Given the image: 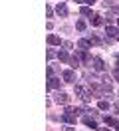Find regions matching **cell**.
I'll return each mask as SVG.
<instances>
[{
	"label": "cell",
	"instance_id": "cell-1",
	"mask_svg": "<svg viewBox=\"0 0 119 131\" xmlns=\"http://www.w3.org/2000/svg\"><path fill=\"white\" fill-rule=\"evenodd\" d=\"M75 93H78L83 101H89V99H91V90H85V88H81V85H75Z\"/></svg>",
	"mask_w": 119,
	"mask_h": 131
},
{
	"label": "cell",
	"instance_id": "cell-2",
	"mask_svg": "<svg viewBox=\"0 0 119 131\" xmlns=\"http://www.w3.org/2000/svg\"><path fill=\"white\" fill-rule=\"evenodd\" d=\"M56 101H58V103H63V105H68L70 95H68V93H63V91H60V93H58V97H56Z\"/></svg>",
	"mask_w": 119,
	"mask_h": 131
},
{
	"label": "cell",
	"instance_id": "cell-3",
	"mask_svg": "<svg viewBox=\"0 0 119 131\" xmlns=\"http://www.w3.org/2000/svg\"><path fill=\"white\" fill-rule=\"evenodd\" d=\"M56 12H58L62 18H63V16H68V6H66L63 2H60V4H58V8H56Z\"/></svg>",
	"mask_w": 119,
	"mask_h": 131
},
{
	"label": "cell",
	"instance_id": "cell-4",
	"mask_svg": "<svg viewBox=\"0 0 119 131\" xmlns=\"http://www.w3.org/2000/svg\"><path fill=\"white\" fill-rule=\"evenodd\" d=\"M93 68L97 70V72H103V70H105V64H103L101 58H95V60H93Z\"/></svg>",
	"mask_w": 119,
	"mask_h": 131
},
{
	"label": "cell",
	"instance_id": "cell-5",
	"mask_svg": "<svg viewBox=\"0 0 119 131\" xmlns=\"http://www.w3.org/2000/svg\"><path fill=\"white\" fill-rule=\"evenodd\" d=\"M105 34H107V38H113V36H119V30L115 26H107V28H105Z\"/></svg>",
	"mask_w": 119,
	"mask_h": 131
},
{
	"label": "cell",
	"instance_id": "cell-6",
	"mask_svg": "<svg viewBox=\"0 0 119 131\" xmlns=\"http://www.w3.org/2000/svg\"><path fill=\"white\" fill-rule=\"evenodd\" d=\"M62 82L58 80V78H50V82H48V90H54V88H60Z\"/></svg>",
	"mask_w": 119,
	"mask_h": 131
},
{
	"label": "cell",
	"instance_id": "cell-7",
	"mask_svg": "<svg viewBox=\"0 0 119 131\" xmlns=\"http://www.w3.org/2000/svg\"><path fill=\"white\" fill-rule=\"evenodd\" d=\"M63 80H66V82H73V80H75L73 70H66V72H63Z\"/></svg>",
	"mask_w": 119,
	"mask_h": 131
},
{
	"label": "cell",
	"instance_id": "cell-8",
	"mask_svg": "<svg viewBox=\"0 0 119 131\" xmlns=\"http://www.w3.org/2000/svg\"><path fill=\"white\" fill-rule=\"evenodd\" d=\"M83 123H85L87 127H91V129H97V123H95L93 117H83Z\"/></svg>",
	"mask_w": 119,
	"mask_h": 131
},
{
	"label": "cell",
	"instance_id": "cell-9",
	"mask_svg": "<svg viewBox=\"0 0 119 131\" xmlns=\"http://www.w3.org/2000/svg\"><path fill=\"white\" fill-rule=\"evenodd\" d=\"M62 119H63L66 123H75V115H73V113H63Z\"/></svg>",
	"mask_w": 119,
	"mask_h": 131
},
{
	"label": "cell",
	"instance_id": "cell-10",
	"mask_svg": "<svg viewBox=\"0 0 119 131\" xmlns=\"http://www.w3.org/2000/svg\"><path fill=\"white\" fill-rule=\"evenodd\" d=\"M91 24H93V26H101L103 24V18L99 16V14H95V16H91Z\"/></svg>",
	"mask_w": 119,
	"mask_h": 131
},
{
	"label": "cell",
	"instance_id": "cell-11",
	"mask_svg": "<svg viewBox=\"0 0 119 131\" xmlns=\"http://www.w3.org/2000/svg\"><path fill=\"white\" fill-rule=\"evenodd\" d=\"M89 46H91V42H89V40H79L78 42V48L79 50H87Z\"/></svg>",
	"mask_w": 119,
	"mask_h": 131
},
{
	"label": "cell",
	"instance_id": "cell-12",
	"mask_svg": "<svg viewBox=\"0 0 119 131\" xmlns=\"http://www.w3.org/2000/svg\"><path fill=\"white\" fill-rule=\"evenodd\" d=\"M105 123L111 125V127H119V121L115 119V117H105Z\"/></svg>",
	"mask_w": 119,
	"mask_h": 131
},
{
	"label": "cell",
	"instance_id": "cell-13",
	"mask_svg": "<svg viewBox=\"0 0 119 131\" xmlns=\"http://www.w3.org/2000/svg\"><path fill=\"white\" fill-rule=\"evenodd\" d=\"M48 44L56 46V44H60V38H58V36H54V34H50V36H48Z\"/></svg>",
	"mask_w": 119,
	"mask_h": 131
},
{
	"label": "cell",
	"instance_id": "cell-14",
	"mask_svg": "<svg viewBox=\"0 0 119 131\" xmlns=\"http://www.w3.org/2000/svg\"><path fill=\"white\" fill-rule=\"evenodd\" d=\"M97 107H99L101 111H105V109H109V101H105V99H99V103H97Z\"/></svg>",
	"mask_w": 119,
	"mask_h": 131
},
{
	"label": "cell",
	"instance_id": "cell-15",
	"mask_svg": "<svg viewBox=\"0 0 119 131\" xmlns=\"http://www.w3.org/2000/svg\"><path fill=\"white\" fill-rule=\"evenodd\" d=\"M85 22H83V20H78V22H75V28H78V30H79V32H83V30H85Z\"/></svg>",
	"mask_w": 119,
	"mask_h": 131
},
{
	"label": "cell",
	"instance_id": "cell-16",
	"mask_svg": "<svg viewBox=\"0 0 119 131\" xmlns=\"http://www.w3.org/2000/svg\"><path fill=\"white\" fill-rule=\"evenodd\" d=\"M79 12H81L83 16H91V8H89V6H81V10H79Z\"/></svg>",
	"mask_w": 119,
	"mask_h": 131
},
{
	"label": "cell",
	"instance_id": "cell-17",
	"mask_svg": "<svg viewBox=\"0 0 119 131\" xmlns=\"http://www.w3.org/2000/svg\"><path fill=\"white\" fill-rule=\"evenodd\" d=\"M58 58H60L62 62H68V52H60V54H58Z\"/></svg>",
	"mask_w": 119,
	"mask_h": 131
},
{
	"label": "cell",
	"instance_id": "cell-18",
	"mask_svg": "<svg viewBox=\"0 0 119 131\" xmlns=\"http://www.w3.org/2000/svg\"><path fill=\"white\" fill-rule=\"evenodd\" d=\"M70 64H71V68H78V66H79V60H78L75 56H73V58L70 60Z\"/></svg>",
	"mask_w": 119,
	"mask_h": 131
},
{
	"label": "cell",
	"instance_id": "cell-19",
	"mask_svg": "<svg viewBox=\"0 0 119 131\" xmlns=\"http://www.w3.org/2000/svg\"><path fill=\"white\" fill-rule=\"evenodd\" d=\"M89 42H91V44H101V40H99V38H97V36H91V38H89Z\"/></svg>",
	"mask_w": 119,
	"mask_h": 131
},
{
	"label": "cell",
	"instance_id": "cell-20",
	"mask_svg": "<svg viewBox=\"0 0 119 131\" xmlns=\"http://www.w3.org/2000/svg\"><path fill=\"white\" fill-rule=\"evenodd\" d=\"M62 46H63V48H66V50H71V48H73V44H71V42H63Z\"/></svg>",
	"mask_w": 119,
	"mask_h": 131
},
{
	"label": "cell",
	"instance_id": "cell-21",
	"mask_svg": "<svg viewBox=\"0 0 119 131\" xmlns=\"http://www.w3.org/2000/svg\"><path fill=\"white\" fill-rule=\"evenodd\" d=\"M46 56H48V60H52V58L56 56V54H54V50H48V54H46Z\"/></svg>",
	"mask_w": 119,
	"mask_h": 131
},
{
	"label": "cell",
	"instance_id": "cell-22",
	"mask_svg": "<svg viewBox=\"0 0 119 131\" xmlns=\"http://www.w3.org/2000/svg\"><path fill=\"white\" fill-rule=\"evenodd\" d=\"M46 14H48V18H52V14H54V12H52V8H50V6H48V8H46Z\"/></svg>",
	"mask_w": 119,
	"mask_h": 131
},
{
	"label": "cell",
	"instance_id": "cell-23",
	"mask_svg": "<svg viewBox=\"0 0 119 131\" xmlns=\"http://www.w3.org/2000/svg\"><path fill=\"white\" fill-rule=\"evenodd\" d=\"M62 131H75V129H73V127H63Z\"/></svg>",
	"mask_w": 119,
	"mask_h": 131
},
{
	"label": "cell",
	"instance_id": "cell-24",
	"mask_svg": "<svg viewBox=\"0 0 119 131\" xmlns=\"http://www.w3.org/2000/svg\"><path fill=\"white\" fill-rule=\"evenodd\" d=\"M95 0H85V4H93Z\"/></svg>",
	"mask_w": 119,
	"mask_h": 131
},
{
	"label": "cell",
	"instance_id": "cell-25",
	"mask_svg": "<svg viewBox=\"0 0 119 131\" xmlns=\"http://www.w3.org/2000/svg\"><path fill=\"white\" fill-rule=\"evenodd\" d=\"M97 131H111V129H97Z\"/></svg>",
	"mask_w": 119,
	"mask_h": 131
},
{
	"label": "cell",
	"instance_id": "cell-26",
	"mask_svg": "<svg viewBox=\"0 0 119 131\" xmlns=\"http://www.w3.org/2000/svg\"><path fill=\"white\" fill-rule=\"evenodd\" d=\"M73 2H85V0H73Z\"/></svg>",
	"mask_w": 119,
	"mask_h": 131
},
{
	"label": "cell",
	"instance_id": "cell-27",
	"mask_svg": "<svg viewBox=\"0 0 119 131\" xmlns=\"http://www.w3.org/2000/svg\"><path fill=\"white\" fill-rule=\"evenodd\" d=\"M117 24H119V18H117Z\"/></svg>",
	"mask_w": 119,
	"mask_h": 131
},
{
	"label": "cell",
	"instance_id": "cell-28",
	"mask_svg": "<svg viewBox=\"0 0 119 131\" xmlns=\"http://www.w3.org/2000/svg\"><path fill=\"white\" fill-rule=\"evenodd\" d=\"M117 40H119V36H117Z\"/></svg>",
	"mask_w": 119,
	"mask_h": 131
},
{
	"label": "cell",
	"instance_id": "cell-29",
	"mask_svg": "<svg viewBox=\"0 0 119 131\" xmlns=\"http://www.w3.org/2000/svg\"><path fill=\"white\" fill-rule=\"evenodd\" d=\"M117 131H119V127H117Z\"/></svg>",
	"mask_w": 119,
	"mask_h": 131
},
{
	"label": "cell",
	"instance_id": "cell-30",
	"mask_svg": "<svg viewBox=\"0 0 119 131\" xmlns=\"http://www.w3.org/2000/svg\"><path fill=\"white\" fill-rule=\"evenodd\" d=\"M117 10H119V8H117Z\"/></svg>",
	"mask_w": 119,
	"mask_h": 131
}]
</instances>
